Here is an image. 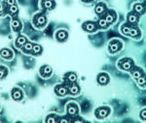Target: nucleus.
<instances>
[{
    "label": "nucleus",
    "mask_w": 146,
    "mask_h": 123,
    "mask_svg": "<svg viewBox=\"0 0 146 123\" xmlns=\"http://www.w3.org/2000/svg\"><path fill=\"white\" fill-rule=\"evenodd\" d=\"M120 31L124 36L131 37L133 39L135 40H140L141 39V31L138 28L137 25H133L129 24V23H123L120 27Z\"/></svg>",
    "instance_id": "1"
},
{
    "label": "nucleus",
    "mask_w": 146,
    "mask_h": 123,
    "mask_svg": "<svg viewBox=\"0 0 146 123\" xmlns=\"http://www.w3.org/2000/svg\"><path fill=\"white\" fill-rule=\"evenodd\" d=\"M135 65V61L131 57H123L117 62V67L124 72H129Z\"/></svg>",
    "instance_id": "2"
},
{
    "label": "nucleus",
    "mask_w": 146,
    "mask_h": 123,
    "mask_svg": "<svg viewBox=\"0 0 146 123\" xmlns=\"http://www.w3.org/2000/svg\"><path fill=\"white\" fill-rule=\"evenodd\" d=\"M124 47V44L119 39H112L107 45V51L110 54H115L122 51Z\"/></svg>",
    "instance_id": "3"
},
{
    "label": "nucleus",
    "mask_w": 146,
    "mask_h": 123,
    "mask_svg": "<svg viewBox=\"0 0 146 123\" xmlns=\"http://www.w3.org/2000/svg\"><path fill=\"white\" fill-rule=\"evenodd\" d=\"M111 113V108L108 106H102V107H98L95 110V116L96 119L102 120L108 117Z\"/></svg>",
    "instance_id": "4"
},
{
    "label": "nucleus",
    "mask_w": 146,
    "mask_h": 123,
    "mask_svg": "<svg viewBox=\"0 0 146 123\" xmlns=\"http://www.w3.org/2000/svg\"><path fill=\"white\" fill-rule=\"evenodd\" d=\"M82 28H83L84 31H86L87 33H90V34H94V33H96L100 29L98 25V22H93V20L85 22L83 24H82Z\"/></svg>",
    "instance_id": "5"
},
{
    "label": "nucleus",
    "mask_w": 146,
    "mask_h": 123,
    "mask_svg": "<svg viewBox=\"0 0 146 123\" xmlns=\"http://www.w3.org/2000/svg\"><path fill=\"white\" fill-rule=\"evenodd\" d=\"M66 111H67V114L69 116L76 117L78 116V113H79V106L75 102H69L66 105Z\"/></svg>",
    "instance_id": "6"
},
{
    "label": "nucleus",
    "mask_w": 146,
    "mask_h": 123,
    "mask_svg": "<svg viewBox=\"0 0 146 123\" xmlns=\"http://www.w3.org/2000/svg\"><path fill=\"white\" fill-rule=\"evenodd\" d=\"M47 23V18L43 14H37L33 18V24L37 28H42L46 25Z\"/></svg>",
    "instance_id": "7"
},
{
    "label": "nucleus",
    "mask_w": 146,
    "mask_h": 123,
    "mask_svg": "<svg viewBox=\"0 0 146 123\" xmlns=\"http://www.w3.org/2000/svg\"><path fill=\"white\" fill-rule=\"evenodd\" d=\"M100 18H103L110 25H112L117 20V13L114 10H107L106 13Z\"/></svg>",
    "instance_id": "8"
},
{
    "label": "nucleus",
    "mask_w": 146,
    "mask_h": 123,
    "mask_svg": "<svg viewBox=\"0 0 146 123\" xmlns=\"http://www.w3.org/2000/svg\"><path fill=\"white\" fill-rule=\"evenodd\" d=\"M96 82H98V84H100V86H107V84L110 82L109 75L105 72L100 73V74L98 75V77H96Z\"/></svg>",
    "instance_id": "9"
},
{
    "label": "nucleus",
    "mask_w": 146,
    "mask_h": 123,
    "mask_svg": "<svg viewBox=\"0 0 146 123\" xmlns=\"http://www.w3.org/2000/svg\"><path fill=\"white\" fill-rule=\"evenodd\" d=\"M133 12H135L137 15L142 16L145 14L146 12V4L144 3H140V2H136L133 5Z\"/></svg>",
    "instance_id": "10"
},
{
    "label": "nucleus",
    "mask_w": 146,
    "mask_h": 123,
    "mask_svg": "<svg viewBox=\"0 0 146 123\" xmlns=\"http://www.w3.org/2000/svg\"><path fill=\"white\" fill-rule=\"evenodd\" d=\"M107 5L104 2H98L95 7V13L100 16H102L107 12Z\"/></svg>",
    "instance_id": "11"
},
{
    "label": "nucleus",
    "mask_w": 146,
    "mask_h": 123,
    "mask_svg": "<svg viewBox=\"0 0 146 123\" xmlns=\"http://www.w3.org/2000/svg\"><path fill=\"white\" fill-rule=\"evenodd\" d=\"M139 15H137L135 12H129V13L127 15V20H128V23L133 25H137L138 22H139Z\"/></svg>",
    "instance_id": "12"
},
{
    "label": "nucleus",
    "mask_w": 146,
    "mask_h": 123,
    "mask_svg": "<svg viewBox=\"0 0 146 123\" xmlns=\"http://www.w3.org/2000/svg\"><path fill=\"white\" fill-rule=\"evenodd\" d=\"M143 73H144V71H143L142 68L138 67V66H135V65L133 67V69L129 71V74H131V76L133 77V79L135 80L136 79H138V78H139Z\"/></svg>",
    "instance_id": "13"
},
{
    "label": "nucleus",
    "mask_w": 146,
    "mask_h": 123,
    "mask_svg": "<svg viewBox=\"0 0 146 123\" xmlns=\"http://www.w3.org/2000/svg\"><path fill=\"white\" fill-rule=\"evenodd\" d=\"M80 91H81V89H80V86L76 84V82L70 84V86H68V93H69L70 95H72V96L79 95Z\"/></svg>",
    "instance_id": "14"
},
{
    "label": "nucleus",
    "mask_w": 146,
    "mask_h": 123,
    "mask_svg": "<svg viewBox=\"0 0 146 123\" xmlns=\"http://www.w3.org/2000/svg\"><path fill=\"white\" fill-rule=\"evenodd\" d=\"M55 92L58 96H60V97H63L65 95L68 94V87L63 86V84H60V86H56L55 88Z\"/></svg>",
    "instance_id": "15"
},
{
    "label": "nucleus",
    "mask_w": 146,
    "mask_h": 123,
    "mask_svg": "<svg viewBox=\"0 0 146 123\" xmlns=\"http://www.w3.org/2000/svg\"><path fill=\"white\" fill-rule=\"evenodd\" d=\"M11 26L12 29L15 32H20L21 29H22V22H21V20L19 18H14L11 22Z\"/></svg>",
    "instance_id": "16"
},
{
    "label": "nucleus",
    "mask_w": 146,
    "mask_h": 123,
    "mask_svg": "<svg viewBox=\"0 0 146 123\" xmlns=\"http://www.w3.org/2000/svg\"><path fill=\"white\" fill-rule=\"evenodd\" d=\"M40 74H41L43 78L47 79V78H49L52 75V68L49 65H44L40 69Z\"/></svg>",
    "instance_id": "17"
},
{
    "label": "nucleus",
    "mask_w": 146,
    "mask_h": 123,
    "mask_svg": "<svg viewBox=\"0 0 146 123\" xmlns=\"http://www.w3.org/2000/svg\"><path fill=\"white\" fill-rule=\"evenodd\" d=\"M0 55H1L4 59L10 60V59L13 58L14 53H13V51L9 49H2L1 51H0Z\"/></svg>",
    "instance_id": "18"
},
{
    "label": "nucleus",
    "mask_w": 146,
    "mask_h": 123,
    "mask_svg": "<svg viewBox=\"0 0 146 123\" xmlns=\"http://www.w3.org/2000/svg\"><path fill=\"white\" fill-rule=\"evenodd\" d=\"M68 37V33L66 30H58V32H56V40H58L60 42H64L65 40L67 39Z\"/></svg>",
    "instance_id": "19"
},
{
    "label": "nucleus",
    "mask_w": 146,
    "mask_h": 123,
    "mask_svg": "<svg viewBox=\"0 0 146 123\" xmlns=\"http://www.w3.org/2000/svg\"><path fill=\"white\" fill-rule=\"evenodd\" d=\"M136 84L140 87V88H146V74L143 73L138 79L135 80Z\"/></svg>",
    "instance_id": "20"
},
{
    "label": "nucleus",
    "mask_w": 146,
    "mask_h": 123,
    "mask_svg": "<svg viewBox=\"0 0 146 123\" xmlns=\"http://www.w3.org/2000/svg\"><path fill=\"white\" fill-rule=\"evenodd\" d=\"M55 1L54 0H42V6L46 10H52L55 8Z\"/></svg>",
    "instance_id": "21"
},
{
    "label": "nucleus",
    "mask_w": 146,
    "mask_h": 123,
    "mask_svg": "<svg viewBox=\"0 0 146 123\" xmlns=\"http://www.w3.org/2000/svg\"><path fill=\"white\" fill-rule=\"evenodd\" d=\"M12 97H13L14 100L16 101H20L22 100L23 98V92L21 89L19 88H14L13 91H12Z\"/></svg>",
    "instance_id": "22"
},
{
    "label": "nucleus",
    "mask_w": 146,
    "mask_h": 123,
    "mask_svg": "<svg viewBox=\"0 0 146 123\" xmlns=\"http://www.w3.org/2000/svg\"><path fill=\"white\" fill-rule=\"evenodd\" d=\"M98 28H100V29H102V30H106L110 27V24L103 18H100V20H98Z\"/></svg>",
    "instance_id": "23"
},
{
    "label": "nucleus",
    "mask_w": 146,
    "mask_h": 123,
    "mask_svg": "<svg viewBox=\"0 0 146 123\" xmlns=\"http://www.w3.org/2000/svg\"><path fill=\"white\" fill-rule=\"evenodd\" d=\"M65 79L69 84H73V82H77V75L73 72H69L65 75Z\"/></svg>",
    "instance_id": "24"
},
{
    "label": "nucleus",
    "mask_w": 146,
    "mask_h": 123,
    "mask_svg": "<svg viewBox=\"0 0 146 123\" xmlns=\"http://www.w3.org/2000/svg\"><path fill=\"white\" fill-rule=\"evenodd\" d=\"M22 51H23L25 53H29L32 51V49H33V44L30 43V42H27L22 47Z\"/></svg>",
    "instance_id": "25"
},
{
    "label": "nucleus",
    "mask_w": 146,
    "mask_h": 123,
    "mask_svg": "<svg viewBox=\"0 0 146 123\" xmlns=\"http://www.w3.org/2000/svg\"><path fill=\"white\" fill-rule=\"evenodd\" d=\"M27 42V40L25 36H19L17 38V40H16V43H15L16 47H17V48H22Z\"/></svg>",
    "instance_id": "26"
},
{
    "label": "nucleus",
    "mask_w": 146,
    "mask_h": 123,
    "mask_svg": "<svg viewBox=\"0 0 146 123\" xmlns=\"http://www.w3.org/2000/svg\"><path fill=\"white\" fill-rule=\"evenodd\" d=\"M19 12V8L18 6L16 5H12V6H9V9H8V13L10 14L11 16H16Z\"/></svg>",
    "instance_id": "27"
},
{
    "label": "nucleus",
    "mask_w": 146,
    "mask_h": 123,
    "mask_svg": "<svg viewBox=\"0 0 146 123\" xmlns=\"http://www.w3.org/2000/svg\"><path fill=\"white\" fill-rule=\"evenodd\" d=\"M32 53L35 54V55H38V54H40L42 53V48L41 46L38 44H34L33 45V49H32Z\"/></svg>",
    "instance_id": "28"
},
{
    "label": "nucleus",
    "mask_w": 146,
    "mask_h": 123,
    "mask_svg": "<svg viewBox=\"0 0 146 123\" xmlns=\"http://www.w3.org/2000/svg\"><path fill=\"white\" fill-rule=\"evenodd\" d=\"M45 122L47 123H55L56 122V117L55 114H50L47 116V118L45 119Z\"/></svg>",
    "instance_id": "29"
},
{
    "label": "nucleus",
    "mask_w": 146,
    "mask_h": 123,
    "mask_svg": "<svg viewBox=\"0 0 146 123\" xmlns=\"http://www.w3.org/2000/svg\"><path fill=\"white\" fill-rule=\"evenodd\" d=\"M139 119L142 121H146V108L142 109L139 112Z\"/></svg>",
    "instance_id": "30"
},
{
    "label": "nucleus",
    "mask_w": 146,
    "mask_h": 123,
    "mask_svg": "<svg viewBox=\"0 0 146 123\" xmlns=\"http://www.w3.org/2000/svg\"><path fill=\"white\" fill-rule=\"evenodd\" d=\"M7 75V69L3 66H0V80L5 78Z\"/></svg>",
    "instance_id": "31"
},
{
    "label": "nucleus",
    "mask_w": 146,
    "mask_h": 123,
    "mask_svg": "<svg viewBox=\"0 0 146 123\" xmlns=\"http://www.w3.org/2000/svg\"><path fill=\"white\" fill-rule=\"evenodd\" d=\"M5 14V4L0 3V16H4Z\"/></svg>",
    "instance_id": "32"
},
{
    "label": "nucleus",
    "mask_w": 146,
    "mask_h": 123,
    "mask_svg": "<svg viewBox=\"0 0 146 123\" xmlns=\"http://www.w3.org/2000/svg\"><path fill=\"white\" fill-rule=\"evenodd\" d=\"M5 3L7 6H12L16 4V0H5Z\"/></svg>",
    "instance_id": "33"
},
{
    "label": "nucleus",
    "mask_w": 146,
    "mask_h": 123,
    "mask_svg": "<svg viewBox=\"0 0 146 123\" xmlns=\"http://www.w3.org/2000/svg\"><path fill=\"white\" fill-rule=\"evenodd\" d=\"M72 121L73 122H83L84 119H82V118H80V117H77V118H73Z\"/></svg>",
    "instance_id": "34"
},
{
    "label": "nucleus",
    "mask_w": 146,
    "mask_h": 123,
    "mask_svg": "<svg viewBox=\"0 0 146 123\" xmlns=\"http://www.w3.org/2000/svg\"><path fill=\"white\" fill-rule=\"evenodd\" d=\"M83 2H85V3H92V2H94L95 0H82Z\"/></svg>",
    "instance_id": "35"
},
{
    "label": "nucleus",
    "mask_w": 146,
    "mask_h": 123,
    "mask_svg": "<svg viewBox=\"0 0 146 123\" xmlns=\"http://www.w3.org/2000/svg\"><path fill=\"white\" fill-rule=\"evenodd\" d=\"M68 120L67 119H65V118H62V119H60V122L62 123H63V122H67Z\"/></svg>",
    "instance_id": "36"
},
{
    "label": "nucleus",
    "mask_w": 146,
    "mask_h": 123,
    "mask_svg": "<svg viewBox=\"0 0 146 123\" xmlns=\"http://www.w3.org/2000/svg\"><path fill=\"white\" fill-rule=\"evenodd\" d=\"M5 2V0H0V3H4Z\"/></svg>",
    "instance_id": "37"
},
{
    "label": "nucleus",
    "mask_w": 146,
    "mask_h": 123,
    "mask_svg": "<svg viewBox=\"0 0 146 123\" xmlns=\"http://www.w3.org/2000/svg\"><path fill=\"white\" fill-rule=\"evenodd\" d=\"M144 4H146V0H144Z\"/></svg>",
    "instance_id": "38"
}]
</instances>
